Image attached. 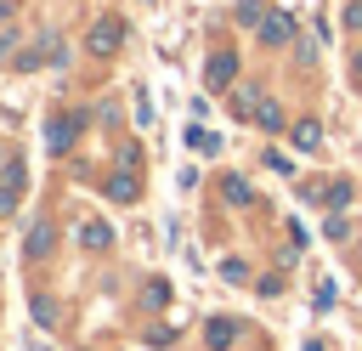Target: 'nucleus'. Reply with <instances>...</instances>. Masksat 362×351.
Instances as JSON below:
<instances>
[{"label": "nucleus", "instance_id": "nucleus-1", "mask_svg": "<svg viewBox=\"0 0 362 351\" xmlns=\"http://www.w3.org/2000/svg\"><path fill=\"white\" fill-rule=\"evenodd\" d=\"M119 40H124L119 17H96V23H90V34H85V51H90V57H113V51H119Z\"/></svg>", "mask_w": 362, "mask_h": 351}, {"label": "nucleus", "instance_id": "nucleus-2", "mask_svg": "<svg viewBox=\"0 0 362 351\" xmlns=\"http://www.w3.org/2000/svg\"><path fill=\"white\" fill-rule=\"evenodd\" d=\"M45 142H51V153H62V147L74 142V119H62V113H51V119H45Z\"/></svg>", "mask_w": 362, "mask_h": 351}, {"label": "nucleus", "instance_id": "nucleus-3", "mask_svg": "<svg viewBox=\"0 0 362 351\" xmlns=\"http://www.w3.org/2000/svg\"><path fill=\"white\" fill-rule=\"evenodd\" d=\"M260 40H266V45H283V40H294V23H288V17H266V23H260Z\"/></svg>", "mask_w": 362, "mask_h": 351}, {"label": "nucleus", "instance_id": "nucleus-4", "mask_svg": "<svg viewBox=\"0 0 362 351\" xmlns=\"http://www.w3.org/2000/svg\"><path fill=\"white\" fill-rule=\"evenodd\" d=\"M317 142H322V130H317L311 119H305V125H294V147H300V153H311Z\"/></svg>", "mask_w": 362, "mask_h": 351}, {"label": "nucleus", "instance_id": "nucleus-5", "mask_svg": "<svg viewBox=\"0 0 362 351\" xmlns=\"http://www.w3.org/2000/svg\"><path fill=\"white\" fill-rule=\"evenodd\" d=\"M232 74H238V62H232V57H215V62H209V85H226Z\"/></svg>", "mask_w": 362, "mask_h": 351}, {"label": "nucleus", "instance_id": "nucleus-6", "mask_svg": "<svg viewBox=\"0 0 362 351\" xmlns=\"http://www.w3.org/2000/svg\"><path fill=\"white\" fill-rule=\"evenodd\" d=\"M107 198H113V204H130V198H136V187H130L124 176H113V181H107Z\"/></svg>", "mask_w": 362, "mask_h": 351}, {"label": "nucleus", "instance_id": "nucleus-7", "mask_svg": "<svg viewBox=\"0 0 362 351\" xmlns=\"http://www.w3.org/2000/svg\"><path fill=\"white\" fill-rule=\"evenodd\" d=\"M221 277H232V283H243V277H249V266H243V260H221Z\"/></svg>", "mask_w": 362, "mask_h": 351}, {"label": "nucleus", "instance_id": "nucleus-8", "mask_svg": "<svg viewBox=\"0 0 362 351\" xmlns=\"http://www.w3.org/2000/svg\"><path fill=\"white\" fill-rule=\"evenodd\" d=\"M209 345H232V323H209Z\"/></svg>", "mask_w": 362, "mask_h": 351}]
</instances>
